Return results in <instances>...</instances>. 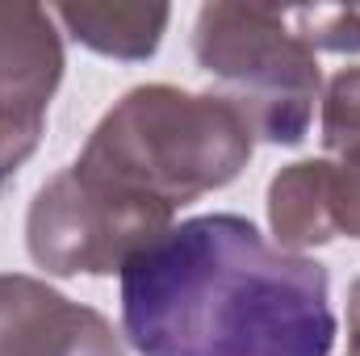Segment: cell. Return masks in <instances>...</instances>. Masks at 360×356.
I'll list each match as a JSON object with an SVG mask.
<instances>
[{"label": "cell", "mask_w": 360, "mask_h": 356, "mask_svg": "<svg viewBox=\"0 0 360 356\" xmlns=\"http://www.w3.org/2000/svg\"><path fill=\"white\" fill-rule=\"evenodd\" d=\"M252 151L256 130L222 92L139 84L92 126L76 168L176 210L231 184Z\"/></svg>", "instance_id": "2"}, {"label": "cell", "mask_w": 360, "mask_h": 356, "mask_svg": "<svg viewBox=\"0 0 360 356\" xmlns=\"http://www.w3.org/2000/svg\"><path fill=\"white\" fill-rule=\"evenodd\" d=\"M172 205L101 180L84 168H63L46 180L25 214L30 260L51 276L122 272L147 243L172 227Z\"/></svg>", "instance_id": "4"}, {"label": "cell", "mask_w": 360, "mask_h": 356, "mask_svg": "<svg viewBox=\"0 0 360 356\" xmlns=\"http://www.w3.org/2000/svg\"><path fill=\"white\" fill-rule=\"evenodd\" d=\"M51 13L80 46L126 63L151 59L172 21L168 4H59Z\"/></svg>", "instance_id": "8"}, {"label": "cell", "mask_w": 360, "mask_h": 356, "mask_svg": "<svg viewBox=\"0 0 360 356\" xmlns=\"http://www.w3.org/2000/svg\"><path fill=\"white\" fill-rule=\"evenodd\" d=\"M63 80V34L51 8L0 4V189L25 168Z\"/></svg>", "instance_id": "5"}, {"label": "cell", "mask_w": 360, "mask_h": 356, "mask_svg": "<svg viewBox=\"0 0 360 356\" xmlns=\"http://www.w3.org/2000/svg\"><path fill=\"white\" fill-rule=\"evenodd\" d=\"M0 356H126L113 323L25 272H0Z\"/></svg>", "instance_id": "6"}, {"label": "cell", "mask_w": 360, "mask_h": 356, "mask_svg": "<svg viewBox=\"0 0 360 356\" xmlns=\"http://www.w3.org/2000/svg\"><path fill=\"white\" fill-rule=\"evenodd\" d=\"M269 227L276 235V248L285 252H306L323 248L335 235V214H331V177L327 160H297L281 168L269 184Z\"/></svg>", "instance_id": "7"}, {"label": "cell", "mask_w": 360, "mask_h": 356, "mask_svg": "<svg viewBox=\"0 0 360 356\" xmlns=\"http://www.w3.org/2000/svg\"><path fill=\"white\" fill-rule=\"evenodd\" d=\"M122 276V336L139 356H331V276L239 214L172 222Z\"/></svg>", "instance_id": "1"}, {"label": "cell", "mask_w": 360, "mask_h": 356, "mask_svg": "<svg viewBox=\"0 0 360 356\" xmlns=\"http://www.w3.org/2000/svg\"><path fill=\"white\" fill-rule=\"evenodd\" d=\"M348 336H352V352H360V276L348 289Z\"/></svg>", "instance_id": "11"}, {"label": "cell", "mask_w": 360, "mask_h": 356, "mask_svg": "<svg viewBox=\"0 0 360 356\" xmlns=\"http://www.w3.org/2000/svg\"><path fill=\"white\" fill-rule=\"evenodd\" d=\"M348 356H360V352H348Z\"/></svg>", "instance_id": "12"}, {"label": "cell", "mask_w": 360, "mask_h": 356, "mask_svg": "<svg viewBox=\"0 0 360 356\" xmlns=\"http://www.w3.org/2000/svg\"><path fill=\"white\" fill-rule=\"evenodd\" d=\"M327 160V177H331V214H335V235L360 239V139L348 143Z\"/></svg>", "instance_id": "10"}, {"label": "cell", "mask_w": 360, "mask_h": 356, "mask_svg": "<svg viewBox=\"0 0 360 356\" xmlns=\"http://www.w3.org/2000/svg\"><path fill=\"white\" fill-rule=\"evenodd\" d=\"M193 59L218 84L214 92L248 113L256 139L276 147L306 139L323 72L285 8L205 4L193 21Z\"/></svg>", "instance_id": "3"}, {"label": "cell", "mask_w": 360, "mask_h": 356, "mask_svg": "<svg viewBox=\"0 0 360 356\" xmlns=\"http://www.w3.org/2000/svg\"><path fill=\"white\" fill-rule=\"evenodd\" d=\"M285 13L297 38L314 55L319 51L356 55L360 51V8H285Z\"/></svg>", "instance_id": "9"}]
</instances>
